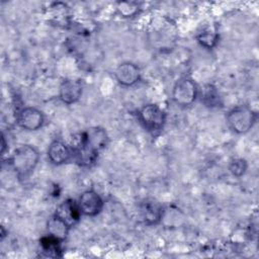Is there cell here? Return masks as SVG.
Segmentation results:
<instances>
[{
	"instance_id": "12",
	"label": "cell",
	"mask_w": 259,
	"mask_h": 259,
	"mask_svg": "<svg viewBox=\"0 0 259 259\" xmlns=\"http://www.w3.org/2000/svg\"><path fill=\"white\" fill-rule=\"evenodd\" d=\"M117 82L122 86H133L135 85L141 76L139 67L131 62H125L120 64L114 72Z\"/></svg>"
},
{
	"instance_id": "2",
	"label": "cell",
	"mask_w": 259,
	"mask_h": 259,
	"mask_svg": "<svg viewBox=\"0 0 259 259\" xmlns=\"http://www.w3.org/2000/svg\"><path fill=\"white\" fill-rule=\"evenodd\" d=\"M257 119L255 111L247 105H238L232 108L227 114V123L236 134L248 133Z\"/></svg>"
},
{
	"instance_id": "10",
	"label": "cell",
	"mask_w": 259,
	"mask_h": 259,
	"mask_svg": "<svg viewBox=\"0 0 259 259\" xmlns=\"http://www.w3.org/2000/svg\"><path fill=\"white\" fill-rule=\"evenodd\" d=\"M83 85L79 80L67 79L64 80L59 88V97L65 104L77 102L82 96Z\"/></svg>"
},
{
	"instance_id": "16",
	"label": "cell",
	"mask_w": 259,
	"mask_h": 259,
	"mask_svg": "<svg viewBox=\"0 0 259 259\" xmlns=\"http://www.w3.org/2000/svg\"><path fill=\"white\" fill-rule=\"evenodd\" d=\"M47 229H48V234L56 237L61 241H64L67 238L68 233L70 231V228L55 215H53L49 220Z\"/></svg>"
},
{
	"instance_id": "20",
	"label": "cell",
	"mask_w": 259,
	"mask_h": 259,
	"mask_svg": "<svg viewBox=\"0 0 259 259\" xmlns=\"http://www.w3.org/2000/svg\"><path fill=\"white\" fill-rule=\"evenodd\" d=\"M229 170L234 176L240 177L247 170V162L241 158L233 159L229 165Z\"/></svg>"
},
{
	"instance_id": "15",
	"label": "cell",
	"mask_w": 259,
	"mask_h": 259,
	"mask_svg": "<svg viewBox=\"0 0 259 259\" xmlns=\"http://www.w3.org/2000/svg\"><path fill=\"white\" fill-rule=\"evenodd\" d=\"M63 241L57 239L56 237L48 234L47 236H44L39 240L40 247L42 249V252L47 254V256L50 257H59L61 256L62 248H61V243Z\"/></svg>"
},
{
	"instance_id": "19",
	"label": "cell",
	"mask_w": 259,
	"mask_h": 259,
	"mask_svg": "<svg viewBox=\"0 0 259 259\" xmlns=\"http://www.w3.org/2000/svg\"><path fill=\"white\" fill-rule=\"evenodd\" d=\"M116 10L121 17L127 18L135 16L139 12L140 6L134 1H120L116 5Z\"/></svg>"
},
{
	"instance_id": "1",
	"label": "cell",
	"mask_w": 259,
	"mask_h": 259,
	"mask_svg": "<svg viewBox=\"0 0 259 259\" xmlns=\"http://www.w3.org/2000/svg\"><path fill=\"white\" fill-rule=\"evenodd\" d=\"M39 159L37 150L30 145H23L17 148L11 158L10 163L18 178H27L36 167Z\"/></svg>"
},
{
	"instance_id": "13",
	"label": "cell",
	"mask_w": 259,
	"mask_h": 259,
	"mask_svg": "<svg viewBox=\"0 0 259 259\" xmlns=\"http://www.w3.org/2000/svg\"><path fill=\"white\" fill-rule=\"evenodd\" d=\"M86 141L98 152L103 150L108 143V136L104 128L94 126L83 132Z\"/></svg>"
},
{
	"instance_id": "17",
	"label": "cell",
	"mask_w": 259,
	"mask_h": 259,
	"mask_svg": "<svg viewBox=\"0 0 259 259\" xmlns=\"http://www.w3.org/2000/svg\"><path fill=\"white\" fill-rule=\"evenodd\" d=\"M198 96L201 102L208 107H214L220 104V94L218 89L212 85H205L201 90L198 89Z\"/></svg>"
},
{
	"instance_id": "7",
	"label": "cell",
	"mask_w": 259,
	"mask_h": 259,
	"mask_svg": "<svg viewBox=\"0 0 259 259\" xmlns=\"http://www.w3.org/2000/svg\"><path fill=\"white\" fill-rule=\"evenodd\" d=\"M139 213L144 224L154 226L161 222L164 210L160 202L153 198H147L140 202Z\"/></svg>"
},
{
	"instance_id": "8",
	"label": "cell",
	"mask_w": 259,
	"mask_h": 259,
	"mask_svg": "<svg viewBox=\"0 0 259 259\" xmlns=\"http://www.w3.org/2000/svg\"><path fill=\"white\" fill-rule=\"evenodd\" d=\"M103 199L94 190L89 189L84 191L78 200V205L82 214L87 217L97 215L103 208Z\"/></svg>"
},
{
	"instance_id": "9",
	"label": "cell",
	"mask_w": 259,
	"mask_h": 259,
	"mask_svg": "<svg viewBox=\"0 0 259 259\" xmlns=\"http://www.w3.org/2000/svg\"><path fill=\"white\" fill-rule=\"evenodd\" d=\"M81 214L78 202L73 199H66L61 202L54 213L56 218L65 223L70 229L80 221Z\"/></svg>"
},
{
	"instance_id": "18",
	"label": "cell",
	"mask_w": 259,
	"mask_h": 259,
	"mask_svg": "<svg viewBox=\"0 0 259 259\" xmlns=\"http://www.w3.org/2000/svg\"><path fill=\"white\" fill-rule=\"evenodd\" d=\"M52 18L58 22H65L67 23L69 21V7L67 4L62 2H56L53 3L50 7Z\"/></svg>"
},
{
	"instance_id": "4",
	"label": "cell",
	"mask_w": 259,
	"mask_h": 259,
	"mask_svg": "<svg viewBox=\"0 0 259 259\" xmlns=\"http://www.w3.org/2000/svg\"><path fill=\"white\" fill-rule=\"evenodd\" d=\"M72 159L79 166L89 167L93 165L97 158L99 152L95 150L84 138L83 133L78 135V138H75L72 146Z\"/></svg>"
},
{
	"instance_id": "5",
	"label": "cell",
	"mask_w": 259,
	"mask_h": 259,
	"mask_svg": "<svg viewBox=\"0 0 259 259\" xmlns=\"http://www.w3.org/2000/svg\"><path fill=\"white\" fill-rule=\"evenodd\" d=\"M197 96L198 87L191 78H181L173 86L172 98L174 102L180 106L191 105Z\"/></svg>"
},
{
	"instance_id": "6",
	"label": "cell",
	"mask_w": 259,
	"mask_h": 259,
	"mask_svg": "<svg viewBox=\"0 0 259 259\" xmlns=\"http://www.w3.org/2000/svg\"><path fill=\"white\" fill-rule=\"evenodd\" d=\"M17 124L26 131H37L45 123L42 111L35 107H24L16 114Z\"/></svg>"
},
{
	"instance_id": "3",
	"label": "cell",
	"mask_w": 259,
	"mask_h": 259,
	"mask_svg": "<svg viewBox=\"0 0 259 259\" xmlns=\"http://www.w3.org/2000/svg\"><path fill=\"white\" fill-rule=\"evenodd\" d=\"M138 115L145 130L152 135H156L163 130L166 121V114L157 104L150 103L144 105L139 110Z\"/></svg>"
},
{
	"instance_id": "11",
	"label": "cell",
	"mask_w": 259,
	"mask_h": 259,
	"mask_svg": "<svg viewBox=\"0 0 259 259\" xmlns=\"http://www.w3.org/2000/svg\"><path fill=\"white\" fill-rule=\"evenodd\" d=\"M48 158L54 165H62L72 159L71 146L62 140L53 141L48 149Z\"/></svg>"
},
{
	"instance_id": "14",
	"label": "cell",
	"mask_w": 259,
	"mask_h": 259,
	"mask_svg": "<svg viewBox=\"0 0 259 259\" xmlns=\"http://www.w3.org/2000/svg\"><path fill=\"white\" fill-rule=\"evenodd\" d=\"M197 41L205 49H212L219 39L218 29L214 25L204 26L196 35Z\"/></svg>"
}]
</instances>
